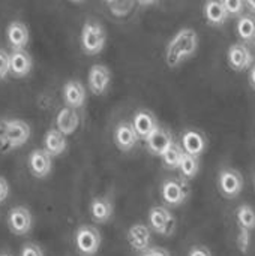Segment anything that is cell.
<instances>
[{"instance_id": "ba28073f", "label": "cell", "mask_w": 255, "mask_h": 256, "mask_svg": "<svg viewBox=\"0 0 255 256\" xmlns=\"http://www.w3.org/2000/svg\"><path fill=\"white\" fill-rule=\"evenodd\" d=\"M149 228L162 236L168 237L176 230V218L167 206H153L147 213Z\"/></svg>"}, {"instance_id": "d4e9b609", "label": "cell", "mask_w": 255, "mask_h": 256, "mask_svg": "<svg viewBox=\"0 0 255 256\" xmlns=\"http://www.w3.org/2000/svg\"><path fill=\"white\" fill-rule=\"evenodd\" d=\"M236 33L243 42L255 40V15L242 14L236 22Z\"/></svg>"}, {"instance_id": "4dcf8cb0", "label": "cell", "mask_w": 255, "mask_h": 256, "mask_svg": "<svg viewBox=\"0 0 255 256\" xmlns=\"http://www.w3.org/2000/svg\"><path fill=\"white\" fill-rule=\"evenodd\" d=\"M140 256H171V254L167 249H164V248H158V246L152 248L150 246L146 250L140 252Z\"/></svg>"}, {"instance_id": "2e32d148", "label": "cell", "mask_w": 255, "mask_h": 256, "mask_svg": "<svg viewBox=\"0 0 255 256\" xmlns=\"http://www.w3.org/2000/svg\"><path fill=\"white\" fill-rule=\"evenodd\" d=\"M89 213L93 222L104 225L111 220L114 214V204L107 196H95L89 206Z\"/></svg>"}, {"instance_id": "8d00e7d4", "label": "cell", "mask_w": 255, "mask_h": 256, "mask_svg": "<svg viewBox=\"0 0 255 256\" xmlns=\"http://www.w3.org/2000/svg\"><path fill=\"white\" fill-rule=\"evenodd\" d=\"M0 256H14V255H11L9 252H2V254H0Z\"/></svg>"}, {"instance_id": "277c9868", "label": "cell", "mask_w": 255, "mask_h": 256, "mask_svg": "<svg viewBox=\"0 0 255 256\" xmlns=\"http://www.w3.org/2000/svg\"><path fill=\"white\" fill-rule=\"evenodd\" d=\"M81 48L87 56H96L102 52L107 44V33L105 28L98 21H86L81 28Z\"/></svg>"}, {"instance_id": "ffe728a7", "label": "cell", "mask_w": 255, "mask_h": 256, "mask_svg": "<svg viewBox=\"0 0 255 256\" xmlns=\"http://www.w3.org/2000/svg\"><path fill=\"white\" fill-rule=\"evenodd\" d=\"M33 69V58L32 56L23 50H12L11 52V75L15 78H24L27 76Z\"/></svg>"}, {"instance_id": "7a4b0ae2", "label": "cell", "mask_w": 255, "mask_h": 256, "mask_svg": "<svg viewBox=\"0 0 255 256\" xmlns=\"http://www.w3.org/2000/svg\"><path fill=\"white\" fill-rule=\"evenodd\" d=\"M32 135V128L21 118L0 120V150L8 153L23 147Z\"/></svg>"}, {"instance_id": "d590c367", "label": "cell", "mask_w": 255, "mask_h": 256, "mask_svg": "<svg viewBox=\"0 0 255 256\" xmlns=\"http://www.w3.org/2000/svg\"><path fill=\"white\" fill-rule=\"evenodd\" d=\"M141 6H152V4H155L158 0H137Z\"/></svg>"}, {"instance_id": "9c48e42d", "label": "cell", "mask_w": 255, "mask_h": 256, "mask_svg": "<svg viewBox=\"0 0 255 256\" xmlns=\"http://www.w3.org/2000/svg\"><path fill=\"white\" fill-rule=\"evenodd\" d=\"M6 224L14 236L24 237L30 234L33 228V214L26 206H15L8 212Z\"/></svg>"}, {"instance_id": "8fae6325", "label": "cell", "mask_w": 255, "mask_h": 256, "mask_svg": "<svg viewBox=\"0 0 255 256\" xmlns=\"http://www.w3.org/2000/svg\"><path fill=\"white\" fill-rule=\"evenodd\" d=\"M27 168L35 178H47L53 171V158L44 148L32 150L27 156Z\"/></svg>"}, {"instance_id": "44dd1931", "label": "cell", "mask_w": 255, "mask_h": 256, "mask_svg": "<svg viewBox=\"0 0 255 256\" xmlns=\"http://www.w3.org/2000/svg\"><path fill=\"white\" fill-rule=\"evenodd\" d=\"M78 126H80V116H78L77 110H74L71 106H65L57 112L56 129L59 132H62L65 136L75 134Z\"/></svg>"}, {"instance_id": "484cf974", "label": "cell", "mask_w": 255, "mask_h": 256, "mask_svg": "<svg viewBox=\"0 0 255 256\" xmlns=\"http://www.w3.org/2000/svg\"><path fill=\"white\" fill-rule=\"evenodd\" d=\"M177 170H179V172H180L183 180H186V182L194 180L198 176V172H200V158L188 154V153H183L182 160H180Z\"/></svg>"}, {"instance_id": "5b68a950", "label": "cell", "mask_w": 255, "mask_h": 256, "mask_svg": "<svg viewBox=\"0 0 255 256\" xmlns=\"http://www.w3.org/2000/svg\"><path fill=\"white\" fill-rule=\"evenodd\" d=\"M102 244V236L93 225H81L74 232V246L80 256L98 255Z\"/></svg>"}, {"instance_id": "7402d4cb", "label": "cell", "mask_w": 255, "mask_h": 256, "mask_svg": "<svg viewBox=\"0 0 255 256\" xmlns=\"http://www.w3.org/2000/svg\"><path fill=\"white\" fill-rule=\"evenodd\" d=\"M132 126L138 135L140 140H146L159 124H158V120L156 117L150 112V111H146V110H140L134 114V118H132Z\"/></svg>"}, {"instance_id": "74e56055", "label": "cell", "mask_w": 255, "mask_h": 256, "mask_svg": "<svg viewBox=\"0 0 255 256\" xmlns=\"http://www.w3.org/2000/svg\"><path fill=\"white\" fill-rule=\"evenodd\" d=\"M71 2H74V3H81V2H84V0H71Z\"/></svg>"}, {"instance_id": "4316f807", "label": "cell", "mask_w": 255, "mask_h": 256, "mask_svg": "<svg viewBox=\"0 0 255 256\" xmlns=\"http://www.w3.org/2000/svg\"><path fill=\"white\" fill-rule=\"evenodd\" d=\"M183 148L179 142L173 141V144L159 156L161 160H162V165L164 168L167 170H177L179 168V164L182 160V156H183Z\"/></svg>"}, {"instance_id": "ab89813d", "label": "cell", "mask_w": 255, "mask_h": 256, "mask_svg": "<svg viewBox=\"0 0 255 256\" xmlns=\"http://www.w3.org/2000/svg\"><path fill=\"white\" fill-rule=\"evenodd\" d=\"M107 2H114V0H107Z\"/></svg>"}, {"instance_id": "e0dca14e", "label": "cell", "mask_w": 255, "mask_h": 256, "mask_svg": "<svg viewBox=\"0 0 255 256\" xmlns=\"http://www.w3.org/2000/svg\"><path fill=\"white\" fill-rule=\"evenodd\" d=\"M62 96L66 106H71L74 110L83 108L86 104V88L78 80H69L62 88Z\"/></svg>"}, {"instance_id": "e575fe53", "label": "cell", "mask_w": 255, "mask_h": 256, "mask_svg": "<svg viewBox=\"0 0 255 256\" xmlns=\"http://www.w3.org/2000/svg\"><path fill=\"white\" fill-rule=\"evenodd\" d=\"M245 6L249 9L251 14H254L255 15V0H245Z\"/></svg>"}, {"instance_id": "cb8c5ba5", "label": "cell", "mask_w": 255, "mask_h": 256, "mask_svg": "<svg viewBox=\"0 0 255 256\" xmlns=\"http://www.w3.org/2000/svg\"><path fill=\"white\" fill-rule=\"evenodd\" d=\"M203 15L210 26H216V27L222 26L230 18L228 12L224 8L222 0H206L203 6Z\"/></svg>"}, {"instance_id": "9a60e30c", "label": "cell", "mask_w": 255, "mask_h": 256, "mask_svg": "<svg viewBox=\"0 0 255 256\" xmlns=\"http://www.w3.org/2000/svg\"><path fill=\"white\" fill-rule=\"evenodd\" d=\"M126 238H128V243H129V246H131L132 250L143 252L147 248H150V243H152V230L149 228V225L134 224L128 230Z\"/></svg>"}, {"instance_id": "f546056e", "label": "cell", "mask_w": 255, "mask_h": 256, "mask_svg": "<svg viewBox=\"0 0 255 256\" xmlns=\"http://www.w3.org/2000/svg\"><path fill=\"white\" fill-rule=\"evenodd\" d=\"M20 256H45L44 250L39 244L36 243H26L23 244L21 250H20Z\"/></svg>"}, {"instance_id": "1f68e13d", "label": "cell", "mask_w": 255, "mask_h": 256, "mask_svg": "<svg viewBox=\"0 0 255 256\" xmlns=\"http://www.w3.org/2000/svg\"><path fill=\"white\" fill-rule=\"evenodd\" d=\"M188 256H212V252H210L206 246L197 244V246H192V248L189 249Z\"/></svg>"}, {"instance_id": "f1b7e54d", "label": "cell", "mask_w": 255, "mask_h": 256, "mask_svg": "<svg viewBox=\"0 0 255 256\" xmlns=\"http://www.w3.org/2000/svg\"><path fill=\"white\" fill-rule=\"evenodd\" d=\"M8 75H11V54L0 48V81L6 80Z\"/></svg>"}, {"instance_id": "7c38bea8", "label": "cell", "mask_w": 255, "mask_h": 256, "mask_svg": "<svg viewBox=\"0 0 255 256\" xmlns=\"http://www.w3.org/2000/svg\"><path fill=\"white\" fill-rule=\"evenodd\" d=\"M111 82V70L101 63H96L90 68L87 75V86L93 94H104Z\"/></svg>"}, {"instance_id": "ac0fdd59", "label": "cell", "mask_w": 255, "mask_h": 256, "mask_svg": "<svg viewBox=\"0 0 255 256\" xmlns=\"http://www.w3.org/2000/svg\"><path fill=\"white\" fill-rule=\"evenodd\" d=\"M180 146H182L185 153L200 158L207 148V140L201 132L194 130V129H188L182 134Z\"/></svg>"}, {"instance_id": "52a82bcc", "label": "cell", "mask_w": 255, "mask_h": 256, "mask_svg": "<svg viewBox=\"0 0 255 256\" xmlns=\"http://www.w3.org/2000/svg\"><path fill=\"white\" fill-rule=\"evenodd\" d=\"M216 186L222 198L236 200L245 188V178L242 172L236 168L225 166L219 171L216 178Z\"/></svg>"}, {"instance_id": "3957f363", "label": "cell", "mask_w": 255, "mask_h": 256, "mask_svg": "<svg viewBox=\"0 0 255 256\" xmlns=\"http://www.w3.org/2000/svg\"><path fill=\"white\" fill-rule=\"evenodd\" d=\"M237 226V249L246 255L251 248V240L255 232V208L249 204H240L234 213Z\"/></svg>"}, {"instance_id": "30bf717a", "label": "cell", "mask_w": 255, "mask_h": 256, "mask_svg": "<svg viewBox=\"0 0 255 256\" xmlns=\"http://www.w3.org/2000/svg\"><path fill=\"white\" fill-rule=\"evenodd\" d=\"M228 66L236 72H245L254 63V54L245 42H234L227 50Z\"/></svg>"}, {"instance_id": "4fadbf2b", "label": "cell", "mask_w": 255, "mask_h": 256, "mask_svg": "<svg viewBox=\"0 0 255 256\" xmlns=\"http://www.w3.org/2000/svg\"><path fill=\"white\" fill-rule=\"evenodd\" d=\"M138 140L140 138H138L132 123L122 122L117 124V128L114 130V144L120 152H123V153L131 152L137 146Z\"/></svg>"}, {"instance_id": "83f0119b", "label": "cell", "mask_w": 255, "mask_h": 256, "mask_svg": "<svg viewBox=\"0 0 255 256\" xmlns=\"http://www.w3.org/2000/svg\"><path fill=\"white\" fill-rule=\"evenodd\" d=\"M225 10L230 16H240L245 10V0H222Z\"/></svg>"}, {"instance_id": "603a6c76", "label": "cell", "mask_w": 255, "mask_h": 256, "mask_svg": "<svg viewBox=\"0 0 255 256\" xmlns=\"http://www.w3.org/2000/svg\"><path fill=\"white\" fill-rule=\"evenodd\" d=\"M68 148V140L66 136L59 132L56 128L47 130L44 136V150L51 156V158H59L62 156Z\"/></svg>"}, {"instance_id": "8992f818", "label": "cell", "mask_w": 255, "mask_h": 256, "mask_svg": "<svg viewBox=\"0 0 255 256\" xmlns=\"http://www.w3.org/2000/svg\"><path fill=\"white\" fill-rule=\"evenodd\" d=\"M189 194V186L183 178H167L162 182L159 189L161 200L168 208L183 206L188 201Z\"/></svg>"}, {"instance_id": "836d02e7", "label": "cell", "mask_w": 255, "mask_h": 256, "mask_svg": "<svg viewBox=\"0 0 255 256\" xmlns=\"http://www.w3.org/2000/svg\"><path fill=\"white\" fill-rule=\"evenodd\" d=\"M249 72H248V80H249V86L252 87L255 90V63L251 64V68L248 69Z\"/></svg>"}, {"instance_id": "5bb4252c", "label": "cell", "mask_w": 255, "mask_h": 256, "mask_svg": "<svg viewBox=\"0 0 255 256\" xmlns=\"http://www.w3.org/2000/svg\"><path fill=\"white\" fill-rule=\"evenodd\" d=\"M144 141H146V148H147V152L150 154L161 156L173 144L174 138H173V135H171L170 130L158 126Z\"/></svg>"}, {"instance_id": "d6986e66", "label": "cell", "mask_w": 255, "mask_h": 256, "mask_svg": "<svg viewBox=\"0 0 255 256\" xmlns=\"http://www.w3.org/2000/svg\"><path fill=\"white\" fill-rule=\"evenodd\" d=\"M6 38L9 45L14 50H23L29 45L30 40V32L29 27L23 21H11L9 26L6 27Z\"/></svg>"}, {"instance_id": "d6a6232c", "label": "cell", "mask_w": 255, "mask_h": 256, "mask_svg": "<svg viewBox=\"0 0 255 256\" xmlns=\"http://www.w3.org/2000/svg\"><path fill=\"white\" fill-rule=\"evenodd\" d=\"M9 196V183L5 177L0 176V204L5 202Z\"/></svg>"}, {"instance_id": "f35d334b", "label": "cell", "mask_w": 255, "mask_h": 256, "mask_svg": "<svg viewBox=\"0 0 255 256\" xmlns=\"http://www.w3.org/2000/svg\"><path fill=\"white\" fill-rule=\"evenodd\" d=\"M254 192H255V178H254Z\"/></svg>"}, {"instance_id": "6da1fadb", "label": "cell", "mask_w": 255, "mask_h": 256, "mask_svg": "<svg viewBox=\"0 0 255 256\" xmlns=\"http://www.w3.org/2000/svg\"><path fill=\"white\" fill-rule=\"evenodd\" d=\"M200 45L198 33L191 27H183L173 34L165 46V63L170 68H177L192 56Z\"/></svg>"}]
</instances>
